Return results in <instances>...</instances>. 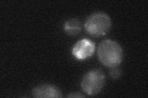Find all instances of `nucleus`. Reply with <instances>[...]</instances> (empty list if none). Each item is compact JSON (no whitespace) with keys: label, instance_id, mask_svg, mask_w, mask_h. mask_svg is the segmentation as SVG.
<instances>
[{"label":"nucleus","instance_id":"423d86ee","mask_svg":"<svg viewBox=\"0 0 148 98\" xmlns=\"http://www.w3.org/2000/svg\"><path fill=\"white\" fill-rule=\"evenodd\" d=\"M64 29L68 35L72 36H77L82 31L81 23L78 19L72 18L65 23Z\"/></svg>","mask_w":148,"mask_h":98},{"label":"nucleus","instance_id":"39448f33","mask_svg":"<svg viewBox=\"0 0 148 98\" xmlns=\"http://www.w3.org/2000/svg\"><path fill=\"white\" fill-rule=\"evenodd\" d=\"M32 95L35 97H62L61 91L53 85H43L34 88Z\"/></svg>","mask_w":148,"mask_h":98},{"label":"nucleus","instance_id":"f257e3e1","mask_svg":"<svg viewBox=\"0 0 148 98\" xmlns=\"http://www.w3.org/2000/svg\"><path fill=\"white\" fill-rule=\"evenodd\" d=\"M123 50L115 41L108 39L102 41L98 49L100 62L110 68L117 67L123 59Z\"/></svg>","mask_w":148,"mask_h":98},{"label":"nucleus","instance_id":"20e7f679","mask_svg":"<svg viewBox=\"0 0 148 98\" xmlns=\"http://www.w3.org/2000/svg\"><path fill=\"white\" fill-rule=\"evenodd\" d=\"M95 44L91 40L83 39L78 41L72 49V54L77 59L83 60L94 53Z\"/></svg>","mask_w":148,"mask_h":98},{"label":"nucleus","instance_id":"7ed1b4c3","mask_svg":"<svg viewBox=\"0 0 148 98\" xmlns=\"http://www.w3.org/2000/svg\"><path fill=\"white\" fill-rule=\"evenodd\" d=\"M105 82V75L101 69L91 70L87 72L82 78L81 87L87 95L93 96L101 91Z\"/></svg>","mask_w":148,"mask_h":98},{"label":"nucleus","instance_id":"0eeeda50","mask_svg":"<svg viewBox=\"0 0 148 98\" xmlns=\"http://www.w3.org/2000/svg\"><path fill=\"white\" fill-rule=\"evenodd\" d=\"M121 74L122 72H121V71H120V69L117 68L116 67L111 68L110 71L109 72L110 77L113 79L119 78L120 77V76H121Z\"/></svg>","mask_w":148,"mask_h":98},{"label":"nucleus","instance_id":"f03ea898","mask_svg":"<svg viewBox=\"0 0 148 98\" xmlns=\"http://www.w3.org/2000/svg\"><path fill=\"white\" fill-rule=\"evenodd\" d=\"M111 27L109 16L104 12H95L87 18L85 23L86 32L93 37H100L108 33Z\"/></svg>","mask_w":148,"mask_h":98},{"label":"nucleus","instance_id":"6e6552de","mask_svg":"<svg viewBox=\"0 0 148 98\" xmlns=\"http://www.w3.org/2000/svg\"><path fill=\"white\" fill-rule=\"evenodd\" d=\"M68 97H85L83 95H82L80 93H71V95H69Z\"/></svg>","mask_w":148,"mask_h":98}]
</instances>
